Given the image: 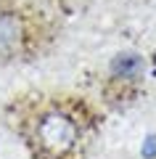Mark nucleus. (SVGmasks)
<instances>
[{"label":"nucleus","instance_id":"nucleus-2","mask_svg":"<svg viewBox=\"0 0 156 159\" xmlns=\"http://www.w3.org/2000/svg\"><path fill=\"white\" fill-rule=\"evenodd\" d=\"M24 43V21L16 13H0V56H11Z\"/></svg>","mask_w":156,"mask_h":159},{"label":"nucleus","instance_id":"nucleus-1","mask_svg":"<svg viewBox=\"0 0 156 159\" xmlns=\"http://www.w3.org/2000/svg\"><path fill=\"white\" fill-rule=\"evenodd\" d=\"M34 141L40 151L53 159H61L72 154L79 143V125L72 114L61 109H48L40 114L37 125H34Z\"/></svg>","mask_w":156,"mask_h":159}]
</instances>
